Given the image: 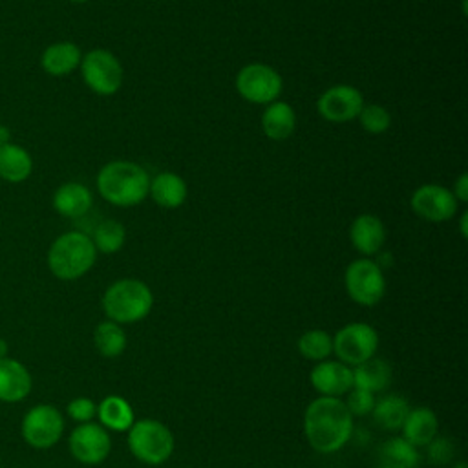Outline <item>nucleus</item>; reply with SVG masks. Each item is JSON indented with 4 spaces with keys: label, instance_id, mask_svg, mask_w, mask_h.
Segmentation results:
<instances>
[{
    "label": "nucleus",
    "instance_id": "21",
    "mask_svg": "<svg viewBox=\"0 0 468 468\" xmlns=\"http://www.w3.org/2000/svg\"><path fill=\"white\" fill-rule=\"evenodd\" d=\"M296 128V113L285 101L267 104L261 113V130L271 141H285Z\"/></svg>",
    "mask_w": 468,
    "mask_h": 468
},
{
    "label": "nucleus",
    "instance_id": "5",
    "mask_svg": "<svg viewBox=\"0 0 468 468\" xmlns=\"http://www.w3.org/2000/svg\"><path fill=\"white\" fill-rule=\"evenodd\" d=\"M128 448L135 459L144 464H163L170 459L176 448L174 433L157 419L133 420L128 430Z\"/></svg>",
    "mask_w": 468,
    "mask_h": 468
},
{
    "label": "nucleus",
    "instance_id": "14",
    "mask_svg": "<svg viewBox=\"0 0 468 468\" xmlns=\"http://www.w3.org/2000/svg\"><path fill=\"white\" fill-rule=\"evenodd\" d=\"M309 380L320 397L340 399L353 388V369L338 360H322L313 366Z\"/></svg>",
    "mask_w": 468,
    "mask_h": 468
},
{
    "label": "nucleus",
    "instance_id": "9",
    "mask_svg": "<svg viewBox=\"0 0 468 468\" xmlns=\"http://www.w3.org/2000/svg\"><path fill=\"white\" fill-rule=\"evenodd\" d=\"M20 433L31 448L48 450L62 439L64 415L53 404H37L24 413Z\"/></svg>",
    "mask_w": 468,
    "mask_h": 468
},
{
    "label": "nucleus",
    "instance_id": "6",
    "mask_svg": "<svg viewBox=\"0 0 468 468\" xmlns=\"http://www.w3.org/2000/svg\"><path fill=\"white\" fill-rule=\"evenodd\" d=\"M80 75L84 84L97 95L108 97L121 90L124 71L121 60L104 48H93L82 55Z\"/></svg>",
    "mask_w": 468,
    "mask_h": 468
},
{
    "label": "nucleus",
    "instance_id": "27",
    "mask_svg": "<svg viewBox=\"0 0 468 468\" xmlns=\"http://www.w3.org/2000/svg\"><path fill=\"white\" fill-rule=\"evenodd\" d=\"M126 344H128L126 342V333L119 324H115L112 320H104V322L95 325V329H93V346H95V349L101 356L115 358V356L124 353Z\"/></svg>",
    "mask_w": 468,
    "mask_h": 468
},
{
    "label": "nucleus",
    "instance_id": "19",
    "mask_svg": "<svg viewBox=\"0 0 468 468\" xmlns=\"http://www.w3.org/2000/svg\"><path fill=\"white\" fill-rule=\"evenodd\" d=\"M402 439L415 448L428 446L439 433V419L433 410L419 406L408 411L402 422Z\"/></svg>",
    "mask_w": 468,
    "mask_h": 468
},
{
    "label": "nucleus",
    "instance_id": "37",
    "mask_svg": "<svg viewBox=\"0 0 468 468\" xmlns=\"http://www.w3.org/2000/svg\"><path fill=\"white\" fill-rule=\"evenodd\" d=\"M453 468H466V463H457Z\"/></svg>",
    "mask_w": 468,
    "mask_h": 468
},
{
    "label": "nucleus",
    "instance_id": "3",
    "mask_svg": "<svg viewBox=\"0 0 468 468\" xmlns=\"http://www.w3.org/2000/svg\"><path fill=\"white\" fill-rule=\"evenodd\" d=\"M97 261V249L91 238L80 230H68L57 236L46 254L49 272L62 280L73 282L91 271Z\"/></svg>",
    "mask_w": 468,
    "mask_h": 468
},
{
    "label": "nucleus",
    "instance_id": "23",
    "mask_svg": "<svg viewBox=\"0 0 468 468\" xmlns=\"http://www.w3.org/2000/svg\"><path fill=\"white\" fill-rule=\"evenodd\" d=\"M351 369H353V388L366 389L373 395L378 391H384L389 386L391 377H393V369H391L389 362L384 358H377V356H373Z\"/></svg>",
    "mask_w": 468,
    "mask_h": 468
},
{
    "label": "nucleus",
    "instance_id": "33",
    "mask_svg": "<svg viewBox=\"0 0 468 468\" xmlns=\"http://www.w3.org/2000/svg\"><path fill=\"white\" fill-rule=\"evenodd\" d=\"M453 453V446L448 439L444 437H435L430 444H428V457L431 463L435 464H444L452 459Z\"/></svg>",
    "mask_w": 468,
    "mask_h": 468
},
{
    "label": "nucleus",
    "instance_id": "26",
    "mask_svg": "<svg viewBox=\"0 0 468 468\" xmlns=\"http://www.w3.org/2000/svg\"><path fill=\"white\" fill-rule=\"evenodd\" d=\"M410 411V404L404 397L400 395H384L378 400H375V406L371 410L373 420L388 430V431H397L402 428V422Z\"/></svg>",
    "mask_w": 468,
    "mask_h": 468
},
{
    "label": "nucleus",
    "instance_id": "38",
    "mask_svg": "<svg viewBox=\"0 0 468 468\" xmlns=\"http://www.w3.org/2000/svg\"><path fill=\"white\" fill-rule=\"evenodd\" d=\"M69 2H71V4H86L88 0H69Z\"/></svg>",
    "mask_w": 468,
    "mask_h": 468
},
{
    "label": "nucleus",
    "instance_id": "20",
    "mask_svg": "<svg viewBox=\"0 0 468 468\" xmlns=\"http://www.w3.org/2000/svg\"><path fill=\"white\" fill-rule=\"evenodd\" d=\"M148 196L163 208H177L186 201L188 186L176 172H161L150 179Z\"/></svg>",
    "mask_w": 468,
    "mask_h": 468
},
{
    "label": "nucleus",
    "instance_id": "16",
    "mask_svg": "<svg viewBox=\"0 0 468 468\" xmlns=\"http://www.w3.org/2000/svg\"><path fill=\"white\" fill-rule=\"evenodd\" d=\"M351 245L364 258L378 252L386 241V227L375 214H358L349 227Z\"/></svg>",
    "mask_w": 468,
    "mask_h": 468
},
{
    "label": "nucleus",
    "instance_id": "32",
    "mask_svg": "<svg viewBox=\"0 0 468 468\" xmlns=\"http://www.w3.org/2000/svg\"><path fill=\"white\" fill-rule=\"evenodd\" d=\"M66 413L77 424L91 422L93 417L97 415V404L91 399H88V397H75L73 400L68 402Z\"/></svg>",
    "mask_w": 468,
    "mask_h": 468
},
{
    "label": "nucleus",
    "instance_id": "34",
    "mask_svg": "<svg viewBox=\"0 0 468 468\" xmlns=\"http://www.w3.org/2000/svg\"><path fill=\"white\" fill-rule=\"evenodd\" d=\"M452 194H453V197H455L457 201H461V203H466V201H468V174H466V172H463V174L455 179Z\"/></svg>",
    "mask_w": 468,
    "mask_h": 468
},
{
    "label": "nucleus",
    "instance_id": "31",
    "mask_svg": "<svg viewBox=\"0 0 468 468\" xmlns=\"http://www.w3.org/2000/svg\"><path fill=\"white\" fill-rule=\"evenodd\" d=\"M346 408L349 410V413L355 417H364V415H369L373 406H375V395L366 391V389H360V388H351L347 393H346V400H344Z\"/></svg>",
    "mask_w": 468,
    "mask_h": 468
},
{
    "label": "nucleus",
    "instance_id": "2",
    "mask_svg": "<svg viewBox=\"0 0 468 468\" xmlns=\"http://www.w3.org/2000/svg\"><path fill=\"white\" fill-rule=\"evenodd\" d=\"M95 185L104 201L115 207H135L148 196L150 176L141 165L117 159L101 166Z\"/></svg>",
    "mask_w": 468,
    "mask_h": 468
},
{
    "label": "nucleus",
    "instance_id": "24",
    "mask_svg": "<svg viewBox=\"0 0 468 468\" xmlns=\"http://www.w3.org/2000/svg\"><path fill=\"white\" fill-rule=\"evenodd\" d=\"M99 424L112 431H128L135 420L133 410L126 399L119 395H108L97 404Z\"/></svg>",
    "mask_w": 468,
    "mask_h": 468
},
{
    "label": "nucleus",
    "instance_id": "12",
    "mask_svg": "<svg viewBox=\"0 0 468 468\" xmlns=\"http://www.w3.org/2000/svg\"><path fill=\"white\" fill-rule=\"evenodd\" d=\"M410 205L419 218L433 223L452 219L459 208V201L453 197L452 190L437 183H426L415 188Z\"/></svg>",
    "mask_w": 468,
    "mask_h": 468
},
{
    "label": "nucleus",
    "instance_id": "28",
    "mask_svg": "<svg viewBox=\"0 0 468 468\" xmlns=\"http://www.w3.org/2000/svg\"><path fill=\"white\" fill-rule=\"evenodd\" d=\"M91 241L97 249V252L102 254H113L122 249L126 241V229L117 219H104L97 225Z\"/></svg>",
    "mask_w": 468,
    "mask_h": 468
},
{
    "label": "nucleus",
    "instance_id": "25",
    "mask_svg": "<svg viewBox=\"0 0 468 468\" xmlns=\"http://www.w3.org/2000/svg\"><path fill=\"white\" fill-rule=\"evenodd\" d=\"M419 450L402 437L384 441L377 450V468H417Z\"/></svg>",
    "mask_w": 468,
    "mask_h": 468
},
{
    "label": "nucleus",
    "instance_id": "7",
    "mask_svg": "<svg viewBox=\"0 0 468 468\" xmlns=\"http://www.w3.org/2000/svg\"><path fill=\"white\" fill-rule=\"evenodd\" d=\"M344 287L355 303L362 307L377 305L386 294V278L382 267L369 258L351 261L344 272Z\"/></svg>",
    "mask_w": 468,
    "mask_h": 468
},
{
    "label": "nucleus",
    "instance_id": "15",
    "mask_svg": "<svg viewBox=\"0 0 468 468\" xmlns=\"http://www.w3.org/2000/svg\"><path fill=\"white\" fill-rule=\"evenodd\" d=\"M33 389L29 369L13 356L0 358V402H22Z\"/></svg>",
    "mask_w": 468,
    "mask_h": 468
},
{
    "label": "nucleus",
    "instance_id": "35",
    "mask_svg": "<svg viewBox=\"0 0 468 468\" xmlns=\"http://www.w3.org/2000/svg\"><path fill=\"white\" fill-rule=\"evenodd\" d=\"M466 221H468V214H466V212H463V214H461V221H459V230H461V236H463V238H466V236H468Z\"/></svg>",
    "mask_w": 468,
    "mask_h": 468
},
{
    "label": "nucleus",
    "instance_id": "8",
    "mask_svg": "<svg viewBox=\"0 0 468 468\" xmlns=\"http://www.w3.org/2000/svg\"><path fill=\"white\" fill-rule=\"evenodd\" d=\"M378 349V333L366 322H351L333 336V353L346 366H358L375 356Z\"/></svg>",
    "mask_w": 468,
    "mask_h": 468
},
{
    "label": "nucleus",
    "instance_id": "18",
    "mask_svg": "<svg viewBox=\"0 0 468 468\" xmlns=\"http://www.w3.org/2000/svg\"><path fill=\"white\" fill-rule=\"evenodd\" d=\"M82 51L75 42L60 40L49 44L40 55L42 69L51 77H64L80 66Z\"/></svg>",
    "mask_w": 468,
    "mask_h": 468
},
{
    "label": "nucleus",
    "instance_id": "1",
    "mask_svg": "<svg viewBox=\"0 0 468 468\" xmlns=\"http://www.w3.org/2000/svg\"><path fill=\"white\" fill-rule=\"evenodd\" d=\"M303 433L314 452L335 453L351 439L353 415L342 399L318 397L305 408Z\"/></svg>",
    "mask_w": 468,
    "mask_h": 468
},
{
    "label": "nucleus",
    "instance_id": "4",
    "mask_svg": "<svg viewBox=\"0 0 468 468\" xmlns=\"http://www.w3.org/2000/svg\"><path fill=\"white\" fill-rule=\"evenodd\" d=\"M108 320L122 325L146 318L154 307L152 289L137 278H121L110 283L101 300Z\"/></svg>",
    "mask_w": 468,
    "mask_h": 468
},
{
    "label": "nucleus",
    "instance_id": "22",
    "mask_svg": "<svg viewBox=\"0 0 468 468\" xmlns=\"http://www.w3.org/2000/svg\"><path fill=\"white\" fill-rule=\"evenodd\" d=\"M33 172V157L31 154L16 144L4 143L0 144V177L7 183H22Z\"/></svg>",
    "mask_w": 468,
    "mask_h": 468
},
{
    "label": "nucleus",
    "instance_id": "36",
    "mask_svg": "<svg viewBox=\"0 0 468 468\" xmlns=\"http://www.w3.org/2000/svg\"><path fill=\"white\" fill-rule=\"evenodd\" d=\"M7 356V342L0 336V358Z\"/></svg>",
    "mask_w": 468,
    "mask_h": 468
},
{
    "label": "nucleus",
    "instance_id": "29",
    "mask_svg": "<svg viewBox=\"0 0 468 468\" xmlns=\"http://www.w3.org/2000/svg\"><path fill=\"white\" fill-rule=\"evenodd\" d=\"M296 346L303 358L322 362L333 353V336L322 329H309L300 335Z\"/></svg>",
    "mask_w": 468,
    "mask_h": 468
},
{
    "label": "nucleus",
    "instance_id": "13",
    "mask_svg": "<svg viewBox=\"0 0 468 468\" xmlns=\"http://www.w3.org/2000/svg\"><path fill=\"white\" fill-rule=\"evenodd\" d=\"M364 97L351 84H336L327 88L316 101V112L329 122H347L358 117Z\"/></svg>",
    "mask_w": 468,
    "mask_h": 468
},
{
    "label": "nucleus",
    "instance_id": "11",
    "mask_svg": "<svg viewBox=\"0 0 468 468\" xmlns=\"http://www.w3.org/2000/svg\"><path fill=\"white\" fill-rule=\"evenodd\" d=\"M68 448L75 461L82 464H101L112 450V439L108 430H104L97 422H84L77 424L69 437H68Z\"/></svg>",
    "mask_w": 468,
    "mask_h": 468
},
{
    "label": "nucleus",
    "instance_id": "30",
    "mask_svg": "<svg viewBox=\"0 0 468 468\" xmlns=\"http://www.w3.org/2000/svg\"><path fill=\"white\" fill-rule=\"evenodd\" d=\"M356 119L369 133H384L391 126V113L380 104H364Z\"/></svg>",
    "mask_w": 468,
    "mask_h": 468
},
{
    "label": "nucleus",
    "instance_id": "17",
    "mask_svg": "<svg viewBox=\"0 0 468 468\" xmlns=\"http://www.w3.org/2000/svg\"><path fill=\"white\" fill-rule=\"evenodd\" d=\"M51 205L55 212L64 218H80L90 212L93 205V194L84 183L68 181L53 192Z\"/></svg>",
    "mask_w": 468,
    "mask_h": 468
},
{
    "label": "nucleus",
    "instance_id": "10",
    "mask_svg": "<svg viewBox=\"0 0 468 468\" xmlns=\"http://www.w3.org/2000/svg\"><path fill=\"white\" fill-rule=\"evenodd\" d=\"M234 84L241 99L252 104H271L278 101V95L283 90L282 75L263 62L245 64L238 71Z\"/></svg>",
    "mask_w": 468,
    "mask_h": 468
}]
</instances>
